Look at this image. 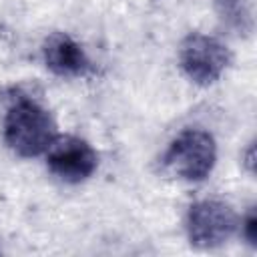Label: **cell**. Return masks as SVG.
Wrapping results in <instances>:
<instances>
[{
    "label": "cell",
    "mask_w": 257,
    "mask_h": 257,
    "mask_svg": "<svg viewBox=\"0 0 257 257\" xmlns=\"http://www.w3.org/2000/svg\"><path fill=\"white\" fill-rule=\"evenodd\" d=\"M56 137V124L50 112L30 96H14L4 114V141L20 157H38L46 153Z\"/></svg>",
    "instance_id": "cell-1"
},
{
    "label": "cell",
    "mask_w": 257,
    "mask_h": 257,
    "mask_svg": "<svg viewBox=\"0 0 257 257\" xmlns=\"http://www.w3.org/2000/svg\"><path fill=\"white\" fill-rule=\"evenodd\" d=\"M163 161L177 177L191 183L203 181L217 161L215 139L203 128H185L171 141Z\"/></svg>",
    "instance_id": "cell-2"
},
{
    "label": "cell",
    "mask_w": 257,
    "mask_h": 257,
    "mask_svg": "<svg viewBox=\"0 0 257 257\" xmlns=\"http://www.w3.org/2000/svg\"><path fill=\"white\" fill-rule=\"evenodd\" d=\"M179 64L189 80L199 86H209L217 82L231 64V52L219 38L191 32L179 46Z\"/></svg>",
    "instance_id": "cell-3"
},
{
    "label": "cell",
    "mask_w": 257,
    "mask_h": 257,
    "mask_svg": "<svg viewBox=\"0 0 257 257\" xmlns=\"http://www.w3.org/2000/svg\"><path fill=\"white\" fill-rule=\"evenodd\" d=\"M237 223L239 219L227 203L205 199L189 207L187 235L191 245L201 249H211L229 241L237 231Z\"/></svg>",
    "instance_id": "cell-4"
},
{
    "label": "cell",
    "mask_w": 257,
    "mask_h": 257,
    "mask_svg": "<svg viewBox=\"0 0 257 257\" xmlns=\"http://www.w3.org/2000/svg\"><path fill=\"white\" fill-rule=\"evenodd\" d=\"M46 153L50 173L64 183H82L98 167V155L94 149L84 139L72 135L54 137Z\"/></svg>",
    "instance_id": "cell-5"
},
{
    "label": "cell",
    "mask_w": 257,
    "mask_h": 257,
    "mask_svg": "<svg viewBox=\"0 0 257 257\" xmlns=\"http://www.w3.org/2000/svg\"><path fill=\"white\" fill-rule=\"evenodd\" d=\"M44 64L62 78H80L90 72V60L84 48L66 32H52L42 44Z\"/></svg>",
    "instance_id": "cell-6"
},
{
    "label": "cell",
    "mask_w": 257,
    "mask_h": 257,
    "mask_svg": "<svg viewBox=\"0 0 257 257\" xmlns=\"http://www.w3.org/2000/svg\"><path fill=\"white\" fill-rule=\"evenodd\" d=\"M213 8L231 32L239 36H249L253 30V16L251 8L245 0H213Z\"/></svg>",
    "instance_id": "cell-7"
},
{
    "label": "cell",
    "mask_w": 257,
    "mask_h": 257,
    "mask_svg": "<svg viewBox=\"0 0 257 257\" xmlns=\"http://www.w3.org/2000/svg\"><path fill=\"white\" fill-rule=\"evenodd\" d=\"M241 223H243V225H241V231H243L245 241L255 247V245H257V215H255V209H253V207L247 211V215L243 217Z\"/></svg>",
    "instance_id": "cell-8"
},
{
    "label": "cell",
    "mask_w": 257,
    "mask_h": 257,
    "mask_svg": "<svg viewBox=\"0 0 257 257\" xmlns=\"http://www.w3.org/2000/svg\"><path fill=\"white\" fill-rule=\"evenodd\" d=\"M247 161H245V165H247V169H249V173H253V167H255V155H253V145L249 147V151H247V157H245Z\"/></svg>",
    "instance_id": "cell-9"
}]
</instances>
